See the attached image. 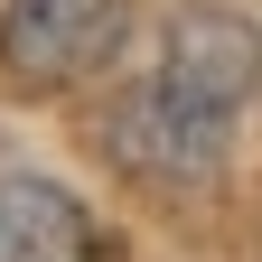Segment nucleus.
I'll return each instance as SVG.
<instances>
[{"label": "nucleus", "instance_id": "f257e3e1", "mask_svg": "<svg viewBox=\"0 0 262 262\" xmlns=\"http://www.w3.org/2000/svg\"><path fill=\"white\" fill-rule=\"evenodd\" d=\"M150 84L169 94V103L206 113V122H234L253 103V84H262V38H253L234 10H187L169 28V56H159Z\"/></svg>", "mask_w": 262, "mask_h": 262}, {"label": "nucleus", "instance_id": "f03ea898", "mask_svg": "<svg viewBox=\"0 0 262 262\" xmlns=\"http://www.w3.org/2000/svg\"><path fill=\"white\" fill-rule=\"evenodd\" d=\"M122 0H10L0 19V66L19 84H75L113 56Z\"/></svg>", "mask_w": 262, "mask_h": 262}, {"label": "nucleus", "instance_id": "7ed1b4c3", "mask_svg": "<svg viewBox=\"0 0 262 262\" xmlns=\"http://www.w3.org/2000/svg\"><path fill=\"white\" fill-rule=\"evenodd\" d=\"M225 131H234V122H206V113L169 103L159 84H141V94L113 113V150H122L141 178H159V187H196V178H215Z\"/></svg>", "mask_w": 262, "mask_h": 262}, {"label": "nucleus", "instance_id": "20e7f679", "mask_svg": "<svg viewBox=\"0 0 262 262\" xmlns=\"http://www.w3.org/2000/svg\"><path fill=\"white\" fill-rule=\"evenodd\" d=\"M0 262H94V215L56 178H0Z\"/></svg>", "mask_w": 262, "mask_h": 262}]
</instances>
